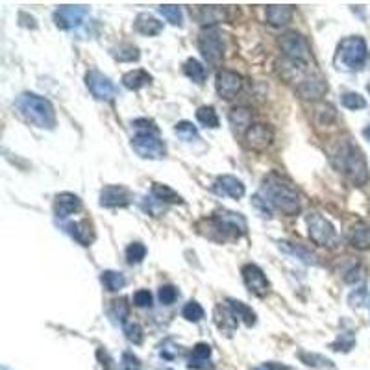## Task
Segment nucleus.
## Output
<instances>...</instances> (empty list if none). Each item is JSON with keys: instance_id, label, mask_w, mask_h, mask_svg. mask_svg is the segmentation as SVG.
Wrapping results in <instances>:
<instances>
[{"instance_id": "obj_1", "label": "nucleus", "mask_w": 370, "mask_h": 370, "mask_svg": "<svg viewBox=\"0 0 370 370\" xmlns=\"http://www.w3.org/2000/svg\"><path fill=\"white\" fill-rule=\"evenodd\" d=\"M260 196L285 215H296L302 210L298 191L278 174H269L263 178Z\"/></svg>"}, {"instance_id": "obj_2", "label": "nucleus", "mask_w": 370, "mask_h": 370, "mask_svg": "<svg viewBox=\"0 0 370 370\" xmlns=\"http://www.w3.org/2000/svg\"><path fill=\"white\" fill-rule=\"evenodd\" d=\"M15 106L17 110L21 111V115L28 122H32L33 126L43 128V130H54L56 111L49 99L39 96L35 93H22L15 100Z\"/></svg>"}, {"instance_id": "obj_3", "label": "nucleus", "mask_w": 370, "mask_h": 370, "mask_svg": "<svg viewBox=\"0 0 370 370\" xmlns=\"http://www.w3.org/2000/svg\"><path fill=\"white\" fill-rule=\"evenodd\" d=\"M335 165L343 174H346L348 180L355 183V185H363L369 180V169H367L365 155L361 152L354 143H343L337 149L335 155Z\"/></svg>"}, {"instance_id": "obj_4", "label": "nucleus", "mask_w": 370, "mask_h": 370, "mask_svg": "<svg viewBox=\"0 0 370 370\" xmlns=\"http://www.w3.org/2000/svg\"><path fill=\"white\" fill-rule=\"evenodd\" d=\"M369 60L367 41L360 35L344 37L335 52V65L343 71H360Z\"/></svg>"}, {"instance_id": "obj_5", "label": "nucleus", "mask_w": 370, "mask_h": 370, "mask_svg": "<svg viewBox=\"0 0 370 370\" xmlns=\"http://www.w3.org/2000/svg\"><path fill=\"white\" fill-rule=\"evenodd\" d=\"M199 49L210 65L217 67L222 63L224 58V44H222V35L217 26H205L199 33Z\"/></svg>"}, {"instance_id": "obj_6", "label": "nucleus", "mask_w": 370, "mask_h": 370, "mask_svg": "<svg viewBox=\"0 0 370 370\" xmlns=\"http://www.w3.org/2000/svg\"><path fill=\"white\" fill-rule=\"evenodd\" d=\"M280 47H282L283 54H285V58H287L289 61L302 63V65H308V63H310L311 49L304 35H300V33L296 32L283 33L282 37H280Z\"/></svg>"}, {"instance_id": "obj_7", "label": "nucleus", "mask_w": 370, "mask_h": 370, "mask_svg": "<svg viewBox=\"0 0 370 370\" xmlns=\"http://www.w3.org/2000/svg\"><path fill=\"white\" fill-rule=\"evenodd\" d=\"M132 149L143 160H163L167 154V146L160 139V133H135Z\"/></svg>"}, {"instance_id": "obj_8", "label": "nucleus", "mask_w": 370, "mask_h": 370, "mask_svg": "<svg viewBox=\"0 0 370 370\" xmlns=\"http://www.w3.org/2000/svg\"><path fill=\"white\" fill-rule=\"evenodd\" d=\"M308 232H310L311 241L319 246H333L337 241V233L332 222L319 213L308 215Z\"/></svg>"}, {"instance_id": "obj_9", "label": "nucleus", "mask_w": 370, "mask_h": 370, "mask_svg": "<svg viewBox=\"0 0 370 370\" xmlns=\"http://www.w3.org/2000/svg\"><path fill=\"white\" fill-rule=\"evenodd\" d=\"M213 224L217 230L222 233V239H226L228 235L232 237H239L241 233L246 232V221L241 213H233V211L221 210L217 211L213 217Z\"/></svg>"}, {"instance_id": "obj_10", "label": "nucleus", "mask_w": 370, "mask_h": 370, "mask_svg": "<svg viewBox=\"0 0 370 370\" xmlns=\"http://www.w3.org/2000/svg\"><path fill=\"white\" fill-rule=\"evenodd\" d=\"M241 274H243V282L246 285L250 293L258 296V298H265L267 294L271 293V283L267 280L265 272L261 271L260 267L254 265V263H249L241 269Z\"/></svg>"}, {"instance_id": "obj_11", "label": "nucleus", "mask_w": 370, "mask_h": 370, "mask_svg": "<svg viewBox=\"0 0 370 370\" xmlns=\"http://www.w3.org/2000/svg\"><path fill=\"white\" fill-rule=\"evenodd\" d=\"M85 83L87 89L91 91L96 100H104V102H111L117 96V87L115 83L111 82L110 78L102 74L100 71H89L85 74Z\"/></svg>"}, {"instance_id": "obj_12", "label": "nucleus", "mask_w": 370, "mask_h": 370, "mask_svg": "<svg viewBox=\"0 0 370 370\" xmlns=\"http://www.w3.org/2000/svg\"><path fill=\"white\" fill-rule=\"evenodd\" d=\"M87 17L85 6H60L54 11V22L60 30H72L78 28Z\"/></svg>"}, {"instance_id": "obj_13", "label": "nucleus", "mask_w": 370, "mask_h": 370, "mask_svg": "<svg viewBox=\"0 0 370 370\" xmlns=\"http://www.w3.org/2000/svg\"><path fill=\"white\" fill-rule=\"evenodd\" d=\"M215 87L221 99L232 100L233 96H237V93L241 91V87H243V78H241V74H237V72L222 69V71L217 72Z\"/></svg>"}, {"instance_id": "obj_14", "label": "nucleus", "mask_w": 370, "mask_h": 370, "mask_svg": "<svg viewBox=\"0 0 370 370\" xmlns=\"http://www.w3.org/2000/svg\"><path fill=\"white\" fill-rule=\"evenodd\" d=\"M132 191L124 185H106L100 191V205L102 208H126L132 204Z\"/></svg>"}, {"instance_id": "obj_15", "label": "nucleus", "mask_w": 370, "mask_h": 370, "mask_svg": "<svg viewBox=\"0 0 370 370\" xmlns=\"http://www.w3.org/2000/svg\"><path fill=\"white\" fill-rule=\"evenodd\" d=\"M244 141H246V146L252 150H261L269 149L274 141V132H272L271 126L267 124H252L249 132L244 133Z\"/></svg>"}, {"instance_id": "obj_16", "label": "nucleus", "mask_w": 370, "mask_h": 370, "mask_svg": "<svg viewBox=\"0 0 370 370\" xmlns=\"http://www.w3.org/2000/svg\"><path fill=\"white\" fill-rule=\"evenodd\" d=\"M217 194L221 196H230V199H243L244 196V185L241 180H237L235 176H230V174H224V176H219L215 180V185H213Z\"/></svg>"}, {"instance_id": "obj_17", "label": "nucleus", "mask_w": 370, "mask_h": 370, "mask_svg": "<svg viewBox=\"0 0 370 370\" xmlns=\"http://www.w3.org/2000/svg\"><path fill=\"white\" fill-rule=\"evenodd\" d=\"M296 91H298V94L302 96V99L317 100L326 94L328 83L324 82L321 76H310V78H304V80L298 83Z\"/></svg>"}, {"instance_id": "obj_18", "label": "nucleus", "mask_w": 370, "mask_h": 370, "mask_svg": "<svg viewBox=\"0 0 370 370\" xmlns=\"http://www.w3.org/2000/svg\"><path fill=\"white\" fill-rule=\"evenodd\" d=\"M82 208V200L78 199L76 194L72 193H60L56 194L54 200V213L56 217L60 219H65V217L76 213Z\"/></svg>"}, {"instance_id": "obj_19", "label": "nucleus", "mask_w": 370, "mask_h": 370, "mask_svg": "<svg viewBox=\"0 0 370 370\" xmlns=\"http://www.w3.org/2000/svg\"><path fill=\"white\" fill-rule=\"evenodd\" d=\"M67 232L71 233V237L74 241H78L83 246H89V244L94 241V232L91 222L89 221H80V222H69L67 224Z\"/></svg>"}, {"instance_id": "obj_20", "label": "nucleus", "mask_w": 370, "mask_h": 370, "mask_svg": "<svg viewBox=\"0 0 370 370\" xmlns=\"http://www.w3.org/2000/svg\"><path fill=\"white\" fill-rule=\"evenodd\" d=\"M213 319H215L217 328L224 332L226 335H232L237 328V317L233 315V311L230 310V305L222 308V305H217L215 311H213Z\"/></svg>"}, {"instance_id": "obj_21", "label": "nucleus", "mask_w": 370, "mask_h": 370, "mask_svg": "<svg viewBox=\"0 0 370 370\" xmlns=\"http://www.w3.org/2000/svg\"><path fill=\"white\" fill-rule=\"evenodd\" d=\"M348 241L354 249L369 250L370 249V224L367 222H358L350 228Z\"/></svg>"}, {"instance_id": "obj_22", "label": "nucleus", "mask_w": 370, "mask_h": 370, "mask_svg": "<svg viewBox=\"0 0 370 370\" xmlns=\"http://www.w3.org/2000/svg\"><path fill=\"white\" fill-rule=\"evenodd\" d=\"M293 6H267V21L272 26H285L293 21Z\"/></svg>"}, {"instance_id": "obj_23", "label": "nucleus", "mask_w": 370, "mask_h": 370, "mask_svg": "<svg viewBox=\"0 0 370 370\" xmlns=\"http://www.w3.org/2000/svg\"><path fill=\"white\" fill-rule=\"evenodd\" d=\"M133 26H135V30H137L139 33L152 37V35L161 33V30H163V22H160L155 17L149 15V13H139L135 22H133Z\"/></svg>"}, {"instance_id": "obj_24", "label": "nucleus", "mask_w": 370, "mask_h": 370, "mask_svg": "<svg viewBox=\"0 0 370 370\" xmlns=\"http://www.w3.org/2000/svg\"><path fill=\"white\" fill-rule=\"evenodd\" d=\"M230 124L237 133H246L252 128V111L249 108H233L230 111Z\"/></svg>"}, {"instance_id": "obj_25", "label": "nucleus", "mask_w": 370, "mask_h": 370, "mask_svg": "<svg viewBox=\"0 0 370 370\" xmlns=\"http://www.w3.org/2000/svg\"><path fill=\"white\" fill-rule=\"evenodd\" d=\"M152 82V76H150L149 72L143 71V69H135V71L126 72L124 76H122V85L130 91H139V89H143L144 85H149Z\"/></svg>"}, {"instance_id": "obj_26", "label": "nucleus", "mask_w": 370, "mask_h": 370, "mask_svg": "<svg viewBox=\"0 0 370 370\" xmlns=\"http://www.w3.org/2000/svg\"><path fill=\"white\" fill-rule=\"evenodd\" d=\"M152 194L161 204H183L182 196L174 189H171L169 185H163V183H154L152 185Z\"/></svg>"}, {"instance_id": "obj_27", "label": "nucleus", "mask_w": 370, "mask_h": 370, "mask_svg": "<svg viewBox=\"0 0 370 370\" xmlns=\"http://www.w3.org/2000/svg\"><path fill=\"white\" fill-rule=\"evenodd\" d=\"M228 305H230V310L233 311V315L237 317V321H243L244 326H254L255 324V313L252 311V308H249L243 302H239V300L228 298Z\"/></svg>"}, {"instance_id": "obj_28", "label": "nucleus", "mask_w": 370, "mask_h": 370, "mask_svg": "<svg viewBox=\"0 0 370 370\" xmlns=\"http://www.w3.org/2000/svg\"><path fill=\"white\" fill-rule=\"evenodd\" d=\"M183 72H185V76L189 80H193L194 83H204L205 78H208V69H205L199 60H194V58H189L185 63H183Z\"/></svg>"}, {"instance_id": "obj_29", "label": "nucleus", "mask_w": 370, "mask_h": 370, "mask_svg": "<svg viewBox=\"0 0 370 370\" xmlns=\"http://www.w3.org/2000/svg\"><path fill=\"white\" fill-rule=\"evenodd\" d=\"M111 56L115 58L117 61H122V63H132V61L139 60V49L132 43H121L111 49Z\"/></svg>"}, {"instance_id": "obj_30", "label": "nucleus", "mask_w": 370, "mask_h": 370, "mask_svg": "<svg viewBox=\"0 0 370 370\" xmlns=\"http://www.w3.org/2000/svg\"><path fill=\"white\" fill-rule=\"evenodd\" d=\"M100 282H102V285H104L108 291L117 293V291H121V289L126 285V278L119 271H104L102 272V276H100Z\"/></svg>"}, {"instance_id": "obj_31", "label": "nucleus", "mask_w": 370, "mask_h": 370, "mask_svg": "<svg viewBox=\"0 0 370 370\" xmlns=\"http://www.w3.org/2000/svg\"><path fill=\"white\" fill-rule=\"evenodd\" d=\"M298 358L302 360V363H305L308 367H313V369L319 370H332L333 363L324 355L319 354H310V352H300Z\"/></svg>"}, {"instance_id": "obj_32", "label": "nucleus", "mask_w": 370, "mask_h": 370, "mask_svg": "<svg viewBox=\"0 0 370 370\" xmlns=\"http://www.w3.org/2000/svg\"><path fill=\"white\" fill-rule=\"evenodd\" d=\"M196 119H199V122L202 126L213 128V130L219 128V124H221L215 108H211V106H202V108H199V111H196Z\"/></svg>"}, {"instance_id": "obj_33", "label": "nucleus", "mask_w": 370, "mask_h": 370, "mask_svg": "<svg viewBox=\"0 0 370 370\" xmlns=\"http://www.w3.org/2000/svg\"><path fill=\"white\" fill-rule=\"evenodd\" d=\"M174 132H176L178 137L182 139V141H185V143H193V141L199 139V130H196V126H194L193 122L189 121L178 122L176 126H174Z\"/></svg>"}, {"instance_id": "obj_34", "label": "nucleus", "mask_w": 370, "mask_h": 370, "mask_svg": "<svg viewBox=\"0 0 370 370\" xmlns=\"http://www.w3.org/2000/svg\"><path fill=\"white\" fill-rule=\"evenodd\" d=\"M205 311L204 308L196 302V300H189L187 304L183 305L182 310V317L185 319V321L189 322H200L202 319H204Z\"/></svg>"}, {"instance_id": "obj_35", "label": "nucleus", "mask_w": 370, "mask_h": 370, "mask_svg": "<svg viewBox=\"0 0 370 370\" xmlns=\"http://www.w3.org/2000/svg\"><path fill=\"white\" fill-rule=\"evenodd\" d=\"M122 330H124V335H126V339L130 341V343H133V344L143 343V337H144L143 328H141L139 322L126 321L124 324H122Z\"/></svg>"}, {"instance_id": "obj_36", "label": "nucleus", "mask_w": 370, "mask_h": 370, "mask_svg": "<svg viewBox=\"0 0 370 370\" xmlns=\"http://www.w3.org/2000/svg\"><path fill=\"white\" fill-rule=\"evenodd\" d=\"M280 249H283L285 252H289V254H293V255H298L300 260L305 261V263H310V265H315L317 260H315V255L311 254V252H308L305 249H302L300 244H291V243H280Z\"/></svg>"}, {"instance_id": "obj_37", "label": "nucleus", "mask_w": 370, "mask_h": 370, "mask_svg": "<svg viewBox=\"0 0 370 370\" xmlns=\"http://www.w3.org/2000/svg\"><path fill=\"white\" fill-rule=\"evenodd\" d=\"M160 13L163 17H165L167 21L171 22V24H174V26H182V10L178 8V6L174 4H163L160 6Z\"/></svg>"}, {"instance_id": "obj_38", "label": "nucleus", "mask_w": 370, "mask_h": 370, "mask_svg": "<svg viewBox=\"0 0 370 370\" xmlns=\"http://www.w3.org/2000/svg\"><path fill=\"white\" fill-rule=\"evenodd\" d=\"M128 313H130V305H128L126 298L113 300V302H111L110 315L113 317V319H117V321L121 322V324H124V322H126Z\"/></svg>"}, {"instance_id": "obj_39", "label": "nucleus", "mask_w": 370, "mask_h": 370, "mask_svg": "<svg viewBox=\"0 0 370 370\" xmlns=\"http://www.w3.org/2000/svg\"><path fill=\"white\" fill-rule=\"evenodd\" d=\"M144 255H146V249H144V244L141 243H132L126 249V261L130 265L141 263V261L144 260Z\"/></svg>"}, {"instance_id": "obj_40", "label": "nucleus", "mask_w": 370, "mask_h": 370, "mask_svg": "<svg viewBox=\"0 0 370 370\" xmlns=\"http://www.w3.org/2000/svg\"><path fill=\"white\" fill-rule=\"evenodd\" d=\"M341 100L346 110H363L367 106V100L360 93H344Z\"/></svg>"}, {"instance_id": "obj_41", "label": "nucleus", "mask_w": 370, "mask_h": 370, "mask_svg": "<svg viewBox=\"0 0 370 370\" xmlns=\"http://www.w3.org/2000/svg\"><path fill=\"white\" fill-rule=\"evenodd\" d=\"M158 296H160L161 304L171 305V304H174V302H176L178 291H176V287H174V285H161Z\"/></svg>"}, {"instance_id": "obj_42", "label": "nucleus", "mask_w": 370, "mask_h": 370, "mask_svg": "<svg viewBox=\"0 0 370 370\" xmlns=\"http://www.w3.org/2000/svg\"><path fill=\"white\" fill-rule=\"evenodd\" d=\"M132 128L135 130V133H160V130L155 126V122L150 121V119H137V121H132Z\"/></svg>"}, {"instance_id": "obj_43", "label": "nucleus", "mask_w": 370, "mask_h": 370, "mask_svg": "<svg viewBox=\"0 0 370 370\" xmlns=\"http://www.w3.org/2000/svg\"><path fill=\"white\" fill-rule=\"evenodd\" d=\"M122 370H141V361L137 355H133L132 352H124L122 354Z\"/></svg>"}, {"instance_id": "obj_44", "label": "nucleus", "mask_w": 370, "mask_h": 370, "mask_svg": "<svg viewBox=\"0 0 370 370\" xmlns=\"http://www.w3.org/2000/svg\"><path fill=\"white\" fill-rule=\"evenodd\" d=\"M133 304L137 308H150L152 305V294L146 289H141L137 293L133 294Z\"/></svg>"}, {"instance_id": "obj_45", "label": "nucleus", "mask_w": 370, "mask_h": 370, "mask_svg": "<svg viewBox=\"0 0 370 370\" xmlns=\"http://www.w3.org/2000/svg\"><path fill=\"white\" fill-rule=\"evenodd\" d=\"M189 369L191 370H215L213 363L208 360H200V358H189Z\"/></svg>"}, {"instance_id": "obj_46", "label": "nucleus", "mask_w": 370, "mask_h": 370, "mask_svg": "<svg viewBox=\"0 0 370 370\" xmlns=\"http://www.w3.org/2000/svg\"><path fill=\"white\" fill-rule=\"evenodd\" d=\"M211 355V346L208 343H199L191 352V358H200V360H208Z\"/></svg>"}, {"instance_id": "obj_47", "label": "nucleus", "mask_w": 370, "mask_h": 370, "mask_svg": "<svg viewBox=\"0 0 370 370\" xmlns=\"http://www.w3.org/2000/svg\"><path fill=\"white\" fill-rule=\"evenodd\" d=\"M96 355H99V360L102 361V363H104V365H102V367H104L106 370H115V367H113V360H111L110 354H108L106 350L100 348L99 352H96Z\"/></svg>"}, {"instance_id": "obj_48", "label": "nucleus", "mask_w": 370, "mask_h": 370, "mask_svg": "<svg viewBox=\"0 0 370 370\" xmlns=\"http://www.w3.org/2000/svg\"><path fill=\"white\" fill-rule=\"evenodd\" d=\"M263 370H291L289 367L280 365V363H265V365L261 367Z\"/></svg>"}, {"instance_id": "obj_49", "label": "nucleus", "mask_w": 370, "mask_h": 370, "mask_svg": "<svg viewBox=\"0 0 370 370\" xmlns=\"http://www.w3.org/2000/svg\"><path fill=\"white\" fill-rule=\"evenodd\" d=\"M363 135H365V137L370 141V126H367L365 130H363Z\"/></svg>"}, {"instance_id": "obj_50", "label": "nucleus", "mask_w": 370, "mask_h": 370, "mask_svg": "<svg viewBox=\"0 0 370 370\" xmlns=\"http://www.w3.org/2000/svg\"><path fill=\"white\" fill-rule=\"evenodd\" d=\"M367 91H369V93H370V82L367 83Z\"/></svg>"}, {"instance_id": "obj_51", "label": "nucleus", "mask_w": 370, "mask_h": 370, "mask_svg": "<svg viewBox=\"0 0 370 370\" xmlns=\"http://www.w3.org/2000/svg\"><path fill=\"white\" fill-rule=\"evenodd\" d=\"M254 370H263V369H261V367H260V369H254Z\"/></svg>"}, {"instance_id": "obj_52", "label": "nucleus", "mask_w": 370, "mask_h": 370, "mask_svg": "<svg viewBox=\"0 0 370 370\" xmlns=\"http://www.w3.org/2000/svg\"><path fill=\"white\" fill-rule=\"evenodd\" d=\"M2 370H10V369H6V367H4V369H2Z\"/></svg>"}]
</instances>
